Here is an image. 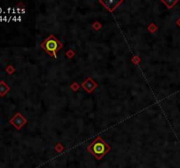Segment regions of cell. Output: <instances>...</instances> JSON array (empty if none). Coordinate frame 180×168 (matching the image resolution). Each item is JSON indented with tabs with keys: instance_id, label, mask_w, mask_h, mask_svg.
Masks as SVG:
<instances>
[{
	"instance_id": "1",
	"label": "cell",
	"mask_w": 180,
	"mask_h": 168,
	"mask_svg": "<svg viewBox=\"0 0 180 168\" xmlns=\"http://www.w3.org/2000/svg\"><path fill=\"white\" fill-rule=\"evenodd\" d=\"M88 150L90 151L97 159H101L111 149V147L100 137H97L96 140L88 146Z\"/></svg>"
},
{
	"instance_id": "2",
	"label": "cell",
	"mask_w": 180,
	"mask_h": 168,
	"mask_svg": "<svg viewBox=\"0 0 180 168\" xmlns=\"http://www.w3.org/2000/svg\"><path fill=\"white\" fill-rule=\"evenodd\" d=\"M41 46L44 48V50L47 52L51 54L53 57L56 58V52L62 46V44L57 38H55L53 35H51L48 38H47L41 44Z\"/></svg>"
},
{
	"instance_id": "3",
	"label": "cell",
	"mask_w": 180,
	"mask_h": 168,
	"mask_svg": "<svg viewBox=\"0 0 180 168\" xmlns=\"http://www.w3.org/2000/svg\"><path fill=\"white\" fill-rule=\"evenodd\" d=\"M83 88H84L86 90H87V92H91L95 88H96V86H97V84L90 79V78H88L83 83Z\"/></svg>"
}]
</instances>
